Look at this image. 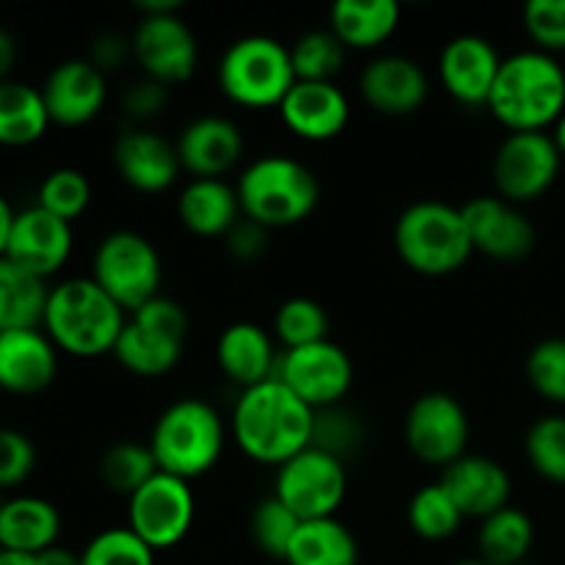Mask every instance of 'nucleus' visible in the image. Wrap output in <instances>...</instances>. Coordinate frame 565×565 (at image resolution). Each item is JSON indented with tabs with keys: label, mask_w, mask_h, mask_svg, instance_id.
<instances>
[{
	"label": "nucleus",
	"mask_w": 565,
	"mask_h": 565,
	"mask_svg": "<svg viewBox=\"0 0 565 565\" xmlns=\"http://www.w3.org/2000/svg\"><path fill=\"white\" fill-rule=\"evenodd\" d=\"M315 412L279 379L243 390L232 412V436L257 463L281 467L312 445Z\"/></svg>",
	"instance_id": "f257e3e1"
},
{
	"label": "nucleus",
	"mask_w": 565,
	"mask_h": 565,
	"mask_svg": "<svg viewBox=\"0 0 565 565\" xmlns=\"http://www.w3.org/2000/svg\"><path fill=\"white\" fill-rule=\"evenodd\" d=\"M508 132H546L565 114V70L541 50H522L502 58L489 105Z\"/></svg>",
	"instance_id": "f03ea898"
},
{
	"label": "nucleus",
	"mask_w": 565,
	"mask_h": 565,
	"mask_svg": "<svg viewBox=\"0 0 565 565\" xmlns=\"http://www.w3.org/2000/svg\"><path fill=\"white\" fill-rule=\"evenodd\" d=\"M125 323V309L92 276H75L50 287L42 331L70 356L97 359L114 353Z\"/></svg>",
	"instance_id": "7ed1b4c3"
},
{
	"label": "nucleus",
	"mask_w": 565,
	"mask_h": 565,
	"mask_svg": "<svg viewBox=\"0 0 565 565\" xmlns=\"http://www.w3.org/2000/svg\"><path fill=\"white\" fill-rule=\"evenodd\" d=\"M246 218L265 230H285L307 221L320 202L318 177L301 160L265 154L243 169L235 185Z\"/></svg>",
	"instance_id": "20e7f679"
},
{
	"label": "nucleus",
	"mask_w": 565,
	"mask_h": 565,
	"mask_svg": "<svg viewBox=\"0 0 565 565\" xmlns=\"http://www.w3.org/2000/svg\"><path fill=\"white\" fill-rule=\"evenodd\" d=\"M226 425L221 414L199 397H182L171 403L154 423L149 436L158 469L180 480H196L207 475L224 456Z\"/></svg>",
	"instance_id": "39448f33"
},
{
	"label": "nucleus",
	"mask_w": 565,
	"mask_h": 565,
	"mask_svg": "<svg viewBox=\"0 0 565 565\" xmlns=\"http://www.w3.org/2000/svg\"><path fill=\"white\" fill-rule=\"evenodd\" d=\"M395 252L414 274L450 276L461 270L475 254L461 207L439 199L408 204L395 221Z\"/></svg>",
	"instance_id": "423d86ee"
},
{
	"label": "nucleus",
	"mask_w": 565,
	"mask_h": 565,
	"mask_svg": "<svg viewBox=\"0 0 565 565\" xmlns=\"http://www.w3.org/2000/svg\"><path fill=\"white\" fill-rule=\"evenodd\" d=\"M296 83L290 47L263 33L232 42L218 64L221 92L241 108H279Z\"/></svg>",
	"instance_id": "0eeeda50"
},
{
	"label": "nucleus",
	"mask_w": 565,
	"mask_h": 565,
	"mask_svg": "<svg viewBox=\"0 0 565 565\" xmlns=\"http://www.w3.org/2000/svg\"><path fill=\"white\" fill-rule=\"evenodd\" d=\"M188 315L171 298L158 296L132 315L116 340L114 356L138 379H160L180 364L185 351Z\"/></svg>",
	"instance_id": "6e6552de"
},
{
	"label": "nucleus",
	"mask_w": 565,
	"mask_h": 565,
	"mask_svg": "<svg viewBox=\"0 0 565 565\" xmlns=\"http://www.w3.org/2000/svg\"><path fill=\"white\" fill-rule=\"evenodd\" d=\"M92 279L132 315L160 296L163 263L149 237L132 230H116L99 241L92 259Z\"/></svg>",
	"instance_id": "1a4fd4ad"
},
{
	"label": "nucleus",
	"mask_w": 565,
	"mask_h": 565,
	"mask_svg": "<svg viewBox=\"0 0 565 565\" xmlns=\"http://www.w3.org/2000/svg\"><path fill=\"white\" fill-rule=\"evenodd\" d=\"M348 494V469L340 458L307 447L276 472L274 497H279L301 522L337 516Z\"/></svg>",
	"instance_id": "9d476101"
},
{
	"label": "nucleus",
	"mask_w": 565,
	"mask_h": 565,
	"mask_svg": "<svg viewBox=\"0 0 565 565\" xmlns=\"http://www.w3.org/2000/svg\"><path fill=\"white\" fill-rule=\"evenodd\" d=\"M561 166L563 154L550 132H508L491 163L497 196L511 204L535 202L555 185Z\"/></svg>",
	"instance_id": "9b49d317"
},
{
	"label": "nucleus",
	"mask_w": 565,
	"mask_h": 565,
	"mask_svg": "<svg viewBox=\"0 0 565 565\" xmlns=\"http://www.w3.org/2000/svg\"><path fill=\"white\" fill-rule=\"evenodd\" d=\"M127 502V527L154 552L180 544L196 519V497L191 483L166 472L154 475Z\"/></svg>",
	"instance_id": "f8f14e48"
},
{
	"label": "nucleus",
	"mask_w": 565,
	"mask_h": 565,
	"mask_svg": "<svg viewBox=\"0 0 565 565\" xmlns=\"http://www.w3.org/2000/svg\"><path fill=\"white\" fill-rule=\"evenodd\" d=\"M403 439L428 467L447 469L467 456L469 417L461 401L447 392H425L412 403L403 425Z\"/></svg>",
	"instance_id": "ddd939ff"
},
{
	"label": "nucleus",
	"mask_w": 565,
	"mask_h": 565,
	"mask_svg": "<svg viewBox=\"0 0 565 565\" xmlns=\"http://www.w3.org/2000/svg\"><path fill=\"white\" fill-rule=\"evenodd\" d=\"M276 379L307 403L312 412L340 406L353 386V362L337 342L323 340L315 345L285 351Z\"/></svg>",
	"instance_id": "4468645a"
},
{
	"label": "nucleus",
	"mask_w": 565,
	"mask_h": 565,
	"mask_svg": "<svg viewBox=\"0 0 565 565\" xmlns=\"http://www.w3.org/2000/svg\"><path fill=\"white\" fill-rule=\"evenodd\" d=\"M132 58L141 66L143 77H152L171 88L191 81L196 72L199 42L180 11L141 17L132 33Z\"/></svg>",
	"instance_id": "2eb2a0df"
},
{
	"label": "nucleus",
	"mask_w": 565,
	"mask_h": 565,
	"mask_svg": "<svg viewBox=\"0 0 565 565\" xmlns=\"http://www.w3.org/2000/svg\"><path fill=\"white\" fill-rule=\"evenodd\" d=\"M475 252L497 263H522L533 254L539 235L519 204L500 196H475L461 207Z\"/></svg>",
	"instance_id": "dca6fc26"
},
{
	"label": "nucleus",
	"mask_w": 565,
	"mask_h": 565,
	"mask_svg": "<svg viewBox=\"0 0 565 565\" xmlns=\"http://www.w3.org/2000/svg\"><path fill=\"white\" fill-rule=\"evenodd\" d=\"M42 99L50 125L83 127L103 114L108 75H103L88 58H66L44 77Z\"/></svg>",
	"instance_id": "f3484780"
},
{
	"label": "nucleus",
	"mask_w": 565,
	"mask_h": 565,
	"mask_svg": "<svg viewBox=\"0 0 565 565\" xmlns=\"http://www.w3.org/2000/svg\"><path fill=\"white\" fill-rule=\"evenodd\" d=\"M500 66L502 58L489 39L478 33H461L450 39L439 55L441 86L463 108H486Z\"/></svg>",
	"instance_id": "a211bd4d"
},
{
	"label": "nucleus",
	"mask_w": 565,
	"mask_h": 565,
	"mask_svg": "<svg viewBox=\"0 0 565 565\" xmlns=\"http://www.w3.org/2000/svg\"><path fill=\"white\" fill-rule=\"evenodd\" d=\"M72 224L55 218L42 207H25L17 213L14 226H11L9 248H6V259L25 268L28 274L39 276L47 281L50 276L58 274L72 257Z\"/></svg>",
	"instance_id": "6ab92c4d"
},
{
	"label": "nucleus",
	"mask_w": 565,
	"mask_h": 565,
	"mask_svg": "<svg viewBox=\"0 0 565 565\" xmlns=\"http://www.w3.org/2000/svg\"><path fill=\"white\" fill-rule=\"evenodd\" d=\"M430 92L428 75L408 55H379L359 75V94L381 116H412Z\"/></svg>",
	"instance_id": "aec40b11"
},
{
	"label": "nucleus",
	"mask_w": 565,
	"mask_h": 565,
	"mask_svg": "<svg viewBox=\"0 0 565 565\" xmlns=\"http://www.w3.org/2000/svg\"><path fill=\"white\" fill-rule=\"evenodd\" d=\"M58 375V348L42 329L0 331V392L42 395Z\"/></svg>",
	"instance_id": "412c9836"
},
{
	"label": "nucleus",
	"mask_w": 565,
	"mask_h": 565,
	"mask_svg": "<svg viewBox=\"0 0 565 565\" xmlns=\"http://www.w3.org/2000/svg\"><path fill=\"white\" fill-rule=\"evenodd\" d=\"M174 147L180 166L193 180H221L241 163L246 141L241 127L226 116H199L188 121Z\"/></svg>",
	"instance_id": "4be33fe9"
},
{
	"label": "nucleus",
	"mask_w": 565,
	"mask_h": 565,
	"mask_svg": "<svg viewBox=\"0 0 565 565\" xmlns=\"http://www.w3.org/2000/svg\"><path fill=\"white\" fill-rule=\"evenodd\" d=\"M441 489L450 494L463 519H489L511 505V475L500 461L486 456H463L441 469Z\"/></svg>",
	"instance_id": "5701e85b"
},
{
	"label": "nucleus",
	"mask_w": 565,
	"mask_h": 565,
	"mask_svg": "<svg viewBox=\"0 0 565 565\" xmlns=\"http://www.w3.org/2000/svg\"><path fill=\"white\" fill-rule=\"evenodd\" d=\"M279 114L292 136L323 143L345 130L351 121V103L337 83L298 81L279 105Z\"/></svg>",
	"instance_id": "b1692460"
},
{
	"label": "nucleus",
	"mask_w": 565,
	"mask_h": 565,
	"mask_svg": "<svg viewBox=\"0 0 565 565\" xmlns=\"http://www.w3.org/2000/svg\"><path fill=\"white\" fill-rule=\"evenodd\" d=\"M114 166L125 185L138 193H163L180 177V154L152 130H127L114 143Z\"/></svg>",
	"instance_id": "393cba45"
},
{
	"label": "nucleus",
	"mask_w": 565,
	"mask_h": 565,
	"mask_svg": "<svg viewBox=\"0 0 565 565\" xmlns=\"http://www.w3.org/2000/svg\"><path fill=\"white\" fill-rule=\"evenodd\" d=\"M215 362L226 381L241 386V392L276 379V370H279L270 334L263 326L248 323V320H237L221 331L215 342Z\"/></svg>",
	"instance_id": "a878e982"
},
{
	"label": "nucleus",
	"mask_w": 565,
	"mask_h": 565,
	"mask_svg": "<svg viewBox=\"0 0 565 565\" xmlns=\"http://www.w3.org/2000/svg\"><path fill=\"white\" fill-rule=\"evenodd\" d=\"M61 513L44 497L20 494L0 502V550L42 555L58 544Z\"/></svg>",
	"instance_id": "bb28decb"
},
{
	"label": "nucleus",
	"mask_w": 565,
	"mask_h": 565,
	"mask_svg": "<svg viewBox=\"0 0 565 565\" xmlns=\"http://www.w3.org/2000/svg\"><path fill=\"white\" fill-rule=\"evenodd\" d=\"M180 224L196 237H226L243 218L237 191L224 180H191L177 199Z\"/></svg>",
	"instance_id": "cd10ccee"
},
{
	"label": "nucleus",
	"mask_w": 565,
	"mask_h": 565,
	"mask_svg": "<svg viewBox=\"0 0 565 565\" xmlns=\"http://www.w3.org/2000/svg\"><path fill=\"white\" fill-rule=\"evenodd\" d=\"M329 31L345 50H375L401 25L395 0H340L331 6Z\"/></svg>",
	"instance_id": "c85d7f7f"
},
{
	"label": "nucleus",
	"mask_w": 565,
	"mask_h": 565,
	"mask_svg": "<svg viewBox=\"0 0 565 565\" xmlns=\"http://www.w3.org/2000/svg\"><path fill=\"white\" fill-rule=\"evenodd\" d=\"M50 127L42 88L22 81L0 83V147L22 149L44 138Z\"/></svg>",
	"instance_id": "c756f323"
},
{
	"label": "nucleus",
	"mask_w": 565,
	"mask_h": 565,
	"mask_svg": "<svg viewBox=\"0 0 565 565\" xmlns=\"http://www.w3.org/2000/svg\"><path fill=\"white\" fill-rule=\"evenodd\" d=\"M50 287L11 259H0V331L42 329Z\"/></svg>",
	"instance_id": "7c9ffc66"
},
{
	"label": "nucleus",
	"mask_w": 565,
	"mask_h": 565,
	"mask_svg": "<svg viewBox=\"0 0 565 565\" xmlns=\"http://www.w3.org/2000/svg\"><path fill=\"white\" fill-rule=\"evenodd\" d=\"M287 565H359V544L337 516L301 522Z\"/></svg>",
	"instance_id": "2f4dec72"
},
{
	"label": "nucleus",
	"mask_w": 565,
	"mask_h": 565,
	"mask_svg": "<svg viewBox=\"0 0 565 565\" xmlns=\"http://www.w3.org/2000/svg\"><path fill=\"white\" fill-rule=\"evenodd\" d=\"M535 541V524L519 508L508 505L483 519L478 533L480 561L486 565H519L527 561Z\"/></svg>",
	"instance_id": "473e14b6"
},
{
	"label": "nucleus",
	"mask_w": 565,
	"mask_h": 565,
	"mask_svg": "<svg viewBox=\"0 0 565 565\" xmlns=\"http://www.w3.org/2000/svg\"><path fill=\"white\" fill-rule=\"evenodd\" d=\"M158 472V461H154L149 445H138V441H119V445L108 447L105 456L99 458L103 486L114 494L127 497V500L138 489H143Z\"/></svg>",
	"instance_id": "72a5a7b5"
},
{
	"label": "nucleus",
	"mask_w": 565,
	"mask_h": 565,
	"mask_svg": "<svg viewBox=\"0 0 565 565\" xmlns=\"http://www.w3.org/2000/svg\"><path fill=\"white\" fill-rule=\"evenodd\" d=\"M329 312H326L323 303H318L315 298L296 296L287 298L274 315V331L276 340L287 348V351H296V348L315 345V342L329 340Z\"/></svg>",
	"instance_id": "f704fd0d"
},
{
	"label": "nucleus",
	"mask_w": 565,
	"mask_h": 565,
	"mask_svg": "<svg viewBox=\"0 0 565 565\" xmlns=\"http://www.w3.org/2000/svg\"><path fill=\"white\" fill-rule=\"evenodd\" d=\"M408 527L423 541H447L458 533L463 516L450 500L441 483H430L419 489L408 502Z\"/></svg>",
	"instance_id": "c9c22d12"
},
{
	"label": "nucleus",
	"mask_w": 565,
	"mask_h": 565,
	"mask_svg": "<svg viewBox=\"0 0 565 565\" xmlns=\"http://www.w3.org/2000/svg\"><path fill=\"white\" fill-rule=\"evenodd\" d=\"M345 44L331 31H309L290 47L296 81L334 83L345 64Z\"/></svg>",
	"instance_id": "e433bc0d"
},
{
	"label": "nucleus",
	"mask_w": 565,
	"mask_h": 565,
	"mask_svg": "<svg viewBox=\"0 0 565 565\" xmlns=\"http://www.w3.org/2000/svg\"><path fill=\"white\" fill-rule=\"evenodd\" d=\"M88 204H92V182L81 169L61 166V169L50 171L39 185L36 207L47 210L50 215L66 221V224L81 218Z\"/></svg>",
	"instance_id": "4c0bfd02"
},
{
	"label": "nucleus",
	"mask_w": 565,
	"mask_h": 565,
	"mask_svg": "<svg viewBox=\"0 0 565 565\" xmlns=\"http://www.w3.org/2000/svg\"><path fill=\"white\" fill-rule=\"evenodd\" d=\"M524 452L539 478L546 483L565 486V417L550 414L530 425L524 436Z\"/></svg>",
	"instance_id": "58836bf2"
},
{
	"label": "nucleus",
	"mask_w": 565,
	"mask_h": 565,
	"mask_svg": "<svg viewBox=\"0 0 565 565\" xmlns=\"http://www.w3.org/2000/svg\"><path fill=\"white\" fill-rule=\"evenodd\" d=\"M298 527H301V519L274 494L259 500L252 513L254 544H257V550L263 555L274 557V561H285Z\"/></svg>",
	"instance_id": "ea45409f"
},
{
	"label": "nucleus",
	"mask_w": 565,
	"mask_h": 565,
	"mask_svg": "<svg viewBox=\"0 0 565 565\" xmlns=\"http://www.w3.org/2000/svg\"><path fill=\"white\" fill-rule=\"evenodd\" d=\"M364 441V428L359 423L356 414H351L348 408L331 406L323 412H315V425H312V445L318 450L329 452V456L340 458L342 463L348 461V456L362 447Z\"/></svg>",
	"instance_id": "a19ab883"
},
{
	"label": "nucleus",
	"mask_w": 565,
	"mask_h": 565,
	"mask_svg": "<svg viewBox=\"0 0 565 565\" xmlns=\"http://www.w3.org/2000/svg\"><path fill=\"white\" fill-rule=\"evenodd\" d=\"M81 565H154V550L130 527H108L88 541Z\"/></svg>",
	"instance_id": "79ce46f5"
},
{
	"label": "nucleus",
	"mask_w": 565,
	"mask_h": 565,
	"mask_svg": "<svg viewBox=\"0 0 565 565\" xmlns=\"http://www.w3.org/2000/svg\"><path fill=\"white\" fill-rule=\"evenodd\" d=\"M530 386L539 392L544 401L565 406V337H550L541 340L527 353L524 364Z\"/></svg>",
	"instance_id": "37998d69"
},
{
	"label": "nucleus",
	"mask_w": 565,
	"mask_h": 565,
	"mask_svg": "<svg viewBox=\"0 0 565 565\" xmlns=\"http://www.w3.org/2000/svg\"><path fill=\"white\" fill-rule=\"evenodd\" d=\"M524 31L541 53L565 50V0H530L524 6Z\"/></svg>",
	"instance_id": "c03bdc74"
},
{
	"label": "nucleus",
	"mask_w": 565,
	"mask_h": 565,
	"mask_svg": "<svg viewBox=\"0 0 565 565\" xmlns=\"http://www.w3.org/2000/svg\"><path fill=\"white\" fill-rule=\"evenodd\" d=\"M36 469V447L22 430L0 428V491L17 489Z\"/></svg>",
	"instance_id": "a18cd8bd"
},
{
	"label": "nucleus",
	"mask_w": 565,
	"mask_h": 565,
	"mask_svg": "<svg viewBox=\"0 0 565 565\" xmlns=\"http://www.w3.org/2000/svg\"><path fill=\"white\" fill-rule=\"evenodd\" d=\"M166 105H169V86L152 81V77L141 75L121 94V110L132 121L154 119V116L163 114Z\"/></svg>",
	"instance_id": "49530a36"
},
{
	"label": "nucleus",
	"mask_w": 565,
	"mask_h": 565,
	"mask_svg": "<svg viewBox=\"0 0 565 565\" xmlns=\"http://www.w3.org/2000/svg\"><path fill=\"white\" fill-rule=\"evenodd\" d=\"M268 237L270 230H265L257 221L243 215V218L226 232L224 246L226 252H230V257L237 259V263H257V259L268 252Z\"/></svg>",
	"instance_id": "de8ad7c7"
},
{
	"label": "nucleus",
	"mask_w": 565,
	"mask_h": 565,
	"mask_svg": "<svg viewBox=\"0 0 565 565\" xmlns=\"http://www.w3.org/2000/svg\"><path fill=\"white\" fill-rule=\"evenodd\" d=\"M127 58H132V39L121 36V33L116 31L99 33L92 44V53H88V61H92L103 75L125 66Z\"/></svg>",
	"instance_id": "09e8293b"
},
{
	"label": "nucleus",
	"mask_w": 565,
	"mask_h": 565,
	"mask_svg": "<svg viewBox=\"0 0 565 565\" xmlns=\"http://www.w3.org/2000/svg\"><path fill=\"white\" fill-rule=\"evenodd\" d=\"M14 64H17V39L14 33L0 28V83L11 81Z\"/></svg>",
	"instance_id": "8fccbe9b"
},
{
	"label": "nucleus",
	"mask_w": 565,
	"mask_h": 565,
	"mask_svg": "<svg viewBox=\"0 0 565 565\" xmlns=\"http://www.w3.org/2000/svg\"><path fill=\"white\" fill-rule=\"evenodd\" d=\"M17 210L11 207L9 199L0 193V259L6 257V248H9V237H11V226H14Z\"/></svg>",
	"instance_id": "3c124183"
},
{
	"label": "nucleus",
	"mask_w": 565,
	"mask_h": 565,
	"mask_svg": "<svg viewBox=\"0 0 565 565\" xmlns=\"http://www.w3.org/2000/svg\"><path fill=\"white\" fill-rule=\"evenodd\" d=\"M39 565H81V555L72 550H66V546H50V550H44L42 555H36Z\"/></svg>",
	"instance_id": "603ef678"
},
{
	"label": "nucleus",
	"mask_w": 565,
	"mask_h": 565,
	"mask_svg": "<svg viewBox=\"0 0 565 565\" xmlns=\"http://www.w3.org/2000/svg\"><path fill=\"white\" fill-rule=\"evenodd\" d=\"M180 0H138L136 9L141 11V17H158V14H174L180 11Z\"/></svg>",
	"instance_id": "864d4df0"
},
{
	"label": "nucleus",
	"mask_w": 565,
	"mask_h": 565,
	"mask_svg": "<svg viewBox=\"0 0 565 565\" xmlns=\"http://www.w3.org/2000/svg\"><path fill=\"white\" fill-rule=\"evenodd\" d=\"M0 565H39L36 555H20V552L0 550Z\"/></svg>",
	"instance_id": "5fc2aeb1"
},
{
	"label": "nucleus",
	"mask_w": 565,
	"mask_h": 565,
	"mask_svg": "<svg viewBox=\"0 0 565 565\" xmlns=\"http://www.w3.org/2000/svg\"><path fill=\"white\" fill-rule=\"evenodd\" d=\"M552 138H555L557 149H561V154H563V158H565V114L561 116V119H557V125H555V132H552Z\"/></svg>",
	"instance_id": "6e6d98bb"
},
{
	"label": "nucleus",
	"mask_w": 565,
	"mask_h": 565,
	"mask_svg": "<svg viewBox=\"0 0 565 565\" xmlns=\"http://www.w3.org/2000/svg\"><path fill=\"white\" fill-rule=\"evenodd\" d=\"M452 565H486L483 561H461V563H452Z\"/></svg>",
	"instance_id": "4d7b16f0"
},
{
	"label": "nucleus",
	"mask_w": 565,
	"mask_h": 565,
	"mask_svg": "<svg viewBox=\"0 0 565 565\" xmlns=\"http://www.w3.org/2000/svg\"><path fill=\"white\" fill-rule=\"evenodd\" d=\"M519 565H535V563H530V561H524V563H519Z\"/></svg>",
	"instance_id": "13d9d810"
}]
</instances>
